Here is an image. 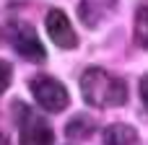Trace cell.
<instances>
[{"label":"cell","mask_w":148,"mask_h":145,"mask_svg":"<svg viewBox=\"0 0 148 145\" xmlns=\"http://www.w3.org/2000/svg\"><path fill=\"white\" fill-rule=\"evenodd\" d=\"M104 145H138V132L130 125H109L104 130Z\"/></svg>","instance_id":"obj_7"},{"label":"cell","mask_w":148,"mask_h":145,"mask_svg":"<svg viewBox=\"0 0 148 145\" xmlns=\"http://www.w3.org/2000/svg\"><path fill=\"white\" fill-rule=\"evenodd\" d=\"M10 39H13V47H16V52H18L21 57H26V60H31V62H44V60H47L44 44L39 42L36 31H34L29 23L16 21V23L10 26Z\"/></svg>","instance_id":"obj_4"},{"label":"cell","mask_w":148,"mask_h":145,"mask_svg":"<svg viewBox=\"0 0 148 145\" xmlns=\"http://www.w3.org/2000/svg\"><path fill=\"white\" fill-rule=\"evenodd\" d=\"M135 39L143 49H148V5L138 8L135 13Z\"/></svg>","instance_id":"obj_8"},{"label":"cell","mask_w":148,"mask_h":145,"mask_svg":"<svg viewBox=\"0 0 148 145\" xmlns=\"http://www.w3.org/2000/svg\"><path fill=\"white\" fill-rule=\"evenodd\" d=\"M81 91H83V101L96 106V109L122 106L127 101L125 80L107 73L104 67H86L81 75Z\"/></svg>","instance_id":"obj_1"},{"label":"cell","mask_w":148,"mask_h":145,"mask_svg":"<svg viewBox=\"0 0 148 145\" xmlns=\"http://www.w3.org/2000/svg\"><path fill=\"white\" fill-rule=\"evenodd\" d=\"M0 145H8V140H5V138H3V135H0Z\"/></svg>","instance_id":"obj_11"},{"label":"cell","mask_w":148,"mask_h":145,"mask_svg":"<svg viewBox=\"0 0 148 145\" xmlns=\"http://www.w3.org/2000/svg\"><path fill=\"white\" fill-rule=\"evenodd\" d=\"M10 80H13V67H10V62L0 60V96L5 93V88L10 86Z\"/></svg>","instance_id":"obj_9"},{"label":"cell","mask_w":148,"mask_h":145,"mask_svg":"<svg viewBox=\"0 0 148 145\" xmlns=\"http://www.w3.org/2000/svg\"><path fill=\"white\" fill-rule=\"evenodd\" d=\"M114 0H81L78 5V13H81V21L86 26H99L104 16H109Z\"/></svg>","instance_id":"obj_6"},{"label":"cell","mask_w":148,"mask_h":145,"mask_svg":"<svg viewBox=\"0 0 148 145\" xmlns=\"http://www.w3.org/2000/svg\"><path fill=\"white\" fill-rule=\"evenodd\" d=\"M44 26H47L49 39H52L60 49H73V47H78V36H75V31H73V26H70V18L65 16V10L49 8V13H47V18H44Z\"/></svg>","instance_id":"obj_5"},{"label":"cell","mask_w":148,"mask_h":145,"mask_svg":"<svg viewBox=\"0 0 148 145\" xmlns=\"http://www.w3.org/2000/svg\"><path fill=\"white\" fill-rule=\"evenodd\" d=\"M18 130H21V135H18L21 145H52L55 143L49 122L42 114L31 112V109H23V114L18 117Z\"/></svg>","instance_id":"obj_3"},{"label":"cell","mask_w":148,"mask_h":145,"mask_svg":"<svg viewBox=\"0 0 148 145\" xmlns=\"http://www.w3.org/2000/svg\"><path fill=\"white\" fill-rule=\"evenodd\" d=\"M140 99H143V104L148 106V75L140 78Z\"/></svg>","instance_id":"obj_10"},{"label":"cell","mask_w":148,"mask_h":145,"mask_svg":"<svg viewBox=\"0 0 148 145\" xmlns=\"http://www.w3.org/2000/svg\"><path fill=\"white\" fill-rule=\"evenodd\" d=\"M31 93L36 99V104L44 109V112H62L68 109L70 104V96H68V88L52 78V75H36L31 80Z\"/></svg>","instance_id":"obj_2"}]
</instances>
